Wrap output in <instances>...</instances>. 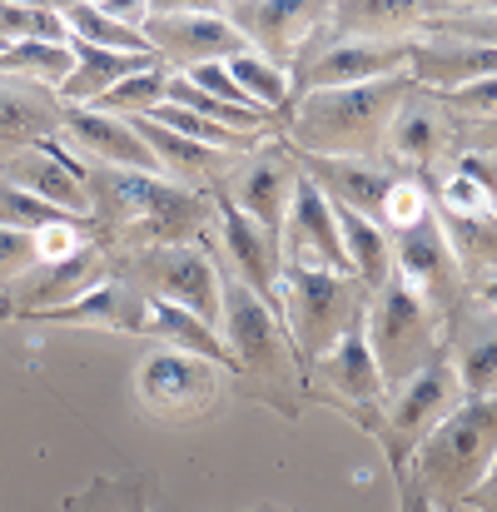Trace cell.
Wrapping results in <instances>:
<instances>
[{
    "mask_svg": "<svg viewBox=\"0 0 497 512\" xmlns=\"http://www.w3.org/2000/svg\"><path fill=\"white\" fill-rule=\"evenodd\" d=\"M458 403H463V388H458V373H453V363H448V353H443L438 363H428L423 373H413L403 388H393V393L383 398V408L368 413L358 428L383 448L388 468L403 473L408 458L418 453V443H423Z\"/></svg>",
    "mask_w": 497,
    "mask_h": 512,
    "instance_id": "obj_8",
    "label": "cell"
},
{
    "mask_svg": "<svg viewBox=\"0 0 497 512\" xmlns=\"http://www.w3.org/2000/svg\"><path fill=\"white\" fill-rule=\"evenodd\" d=\"M368 299H373V294H368L353 274L294 269V264H284V274H279V319H284V334L294 343L299 363L309 368V363L324 358L343 334L363 329Z\"/></svg>",
    "mask_w": 497,
    "mask_h": 512,
    "instance_id": "obj_5",
    "label": "cell"
},
{
    "mask_svg": "<svg viewBox=\"0 0 497 512\" xmlns=\"http://www.w3.org/2000/svg\"><path fill=\"white\" fill-rule=\"evenodd\" d=\"M497 458V398H463L408 458L403 478L438 512H463Z\"/></svg>",
    "mask_w": 497,
    "mask_h": 512,
    "instance_id": "obj_4",
    "label": "cell"
},
{
    "mask_svg": "<svg viewBox=\"0 0 497 512\" xmlns=\"http://www.w3.org/2000/svg\"><path fill=\"white\" fill-rule=\"evenodd\" d=\"M224 70H229V80L239 85V95H244L259 115L279 120V130H284V115L294 110V70H289V65H274V60H264V55H254V50L224 60Z\"/></svg>",
    "mask_w": 497,
    "mask_h": 512,
    "instance_id": "obj_29",
    "label": "cell"
},
{
    "mask_svg": "<svg viewBox=\"0 0 497 512\" xmlns=\"http://www.w3.org/2000/svg\"><path fill=\"white\" fill-rule=\"evenodd\" d=\"M85 189H90V224L100 229L105 254L204 244L214 234V199L160 174L85 165Z\"/></svg>",
    "mask_w": 497,
    "mask_h": 512,
    "instance_id": "obj_1",
    "label": "cell"
},
{
    "mask_svg": "<svg viewBox=\"0 0 497 512\" xmlns=\"http://www.w3.org/2000/svg\"><path fill=\"white\" fill-rule=\"evenodd\" d=\"M165 85H169V70L165 65H150V70L120 80V85H115L110 95H100L90 110H100V115H120V120H145V115H155V110L165 105Z\"/></svg>",
    "mask_w": 497,
    "mask_h": 512,
    "instance_id": "obj_34",
    "label": "cell"
},
{
    "mask_svg": "<svg viewBox=\"0 0 497 512\" xmlns=\"http://www.w3.org/2000/svg\"><path fill=\"white\" fill-rule=\"evenodd\" d=\"M468 299H473L478 309H488V314L497 319V274H493V279H483V284H473V289H468Z\"/></svg>",
    "mask_w": 497,
    "mask_h": 512,
    "instance_id": "obj_42",
    "label": "cell"
},
{
    "mask_svg": "<svg viewBox=\"0 0 497 512\" xmlns=\"http://www.w3.org/2000/svg\"><path fill=\"white\" fill-rule=\"evenodd\" d=\"M453 120H458V115H453ZM458 150H473V155L497 160V120H478V125H463V120H458Z\"/></svg>",
    "mask_w": 497,
    "mask_h": 512,
    "instance_id": "obj_39",
    "label": "cell"
},
{
    "mask_svg": "<svg viewBox=\"0 0 497 512\" xmlns=\"http://www.w3.org/2000/svg\"><path fill=\"white\" fill-rule=\"evenodd\" d=\"M433 5L418 0H343L329 5V35L343 40H403V30H423Z\"/></svg>",
    "mask_w": 497,
    "mask_h": 512,
    "instance_id": "obj_26",
    "label": "cell"
},
{
    "mask_svg": "<svg viewBox=\"0 0 497 512\" xmlns=\"http://www.w3.org/2000/svg\"><path fill=\"white\" fill-rule=\"evenodd\" d=\"M333 219H338V244H343L348 274H353L368 294H378V289L393 279V239H388L373 219H363V214H353V209H338V204H333Z\"/></svg>",
    "mask_w": 497,
    "mask_h": 512,
    "instance_id": "obj_27",
    "label": "cell"
},
{
    "mask_svg": "<svg viewBox=\"0 0 497 512\" xmlns=\"http://www.w3.org/2000/svg\"><path fill=\"white\" fill-rule=\"evenodd\" d=\"M224 20L244 35V45L274 65H299L324 25H329V5L324 0H239V5H219Z\"/></svg>",
    "mask_w": 497,
    "mask_h": 512,
    "instance_id": "obj_11",
    "label": "cell"
},
{
    "mask_svg": "<svg viewBox=\"0 0 497 512\" xmlns=\"http://www.w3.org/2000/svg\"><path fill=\"white\" fill-rule=\"evenodd\" d=\"M70 65H75V45H0V75L40 90H60Z\"/></svg>",
    "mask_w": 497,
    "mask_h": 512,
    "instance_id": "obj_32",
    "label": "cell"
},
{
    "mask_svg": "<svg viewBox=\"0 0 497 512\" xmlns=\"http://www.w3.org/2000/svg\"><path fill=\"white\" fill-rule=\"evenodd\" d=\"M433 214H438V209H433V184H428L423 174H398L393 189H388V199H383L378 229H383L388 239H398V234L428 224Z\"/></svg>",
    "mask_w": 497,
    "mask_h": 512,
    "instance_id": "obj_33",
    "label": "cell"
},
{
    "mask_svg": "<svg viewBox=\"0 0 497 512\" xmlns=\"http://www.w3.org/2000/svg\"><path fill=\"white\" fill-rule=\"evenodd\" d=\"M393 274H398L433 314H443V319L468 299L463 264H458V254H453V244H448L438 214H433L428 224H418V229H408V234L393 239Z\"/></svg>",
    "mask_w": 497,
    "mask_h": 512,
    "instance_id": "obj_15",
    "label": "cell"
},
{
    "mask_svg": "<svg viewBox=\"0 0 497 512\" xmlns=\"http://www.w3.org/2000/svg\"><path fill=\"white\" fill-rule=\"evenodd\" d=\"M60 125H65V105L55 100V90L0 75V155L45 150L60 140Z\"/></svg>",
    "mask_w": 497,
    "mask_h": 512,
    "instance_id": "obj_24",
    "label": "cell"
},
{
    "mask_svg": "<svg viewBox=\"0 0 497 512\" xmlns=\"http://www.w3.org/2000/svg\"><path fill=\"white\" fill-rule=\"evenodd\" d=\"M448 363L458 373L463 398H497V319L488 309H478L473 299H463L448 319Z\"/></svg>",
    "mask_w": 497,
    "mask_h": 512,
    "instance_id": "obj_22",
    "label": "cell"
},
{
    "mask_svg": "<svg viewBox=\"0 0 497 512\" xmlns=\"http://www.w3.org/2000/svg\"><path fill=\"white\" fill-rule=\"evenodd\" d=\"M393 493H398V512H438L418 488H413V483H408V478H403V473H393Z\"/></svg>",
    "mask_w": 497,
    "mask_h": 512,
    "instance_id": "obj_41",
    "label": "cell"
},
{
    "mask_svg": "<svg viewBox=\"0 0 497 512\" xmlns=\"http://www.w3.org/2000/svg\"><path fill=\"white\" fill-rule=\"evenodd\" d=\"M0 174L10 184H20L25 194L55 204L70 219H90V189H85V165L55 140L45 150H20V155H0Z\"/></svg>",
    "mask_w": 497,
    "mask_h": 512,
    "instance_id": "obj_20",
    "label": "cell"
},
{
    "mask_svg": "<svg viewBox=\"0 0 497 512\" xmlns=\"http://www.w3.org/2000/svg\"><path fill=\"white\" fill-rule=\"evenodd\" d=\"M448 115H458L463 125H478V120H497V75L493 80H478V85H463L453 95H433Z\"/></svg>",
    "mask_w": 497,
    "mask_h": 512,
    "instance_id": "obj_37",
    "label": "cell"
},
{
    "mask_svg": "<svg viewBox=\"0 0 497 512\" xmlns=\"http://www.w3.org/2000/svg\"><path fill=\"white\" fill-rule=\"evenodd\" d=\"M110 274L140 289L155 304H174L209 329L224 319V289H219V259L214 244H174V249H135V254H110Z\"/></svg>",
    "mask_w": 497,
    "mask_h": 512,
    "instance_id": "obj_7",
    "label": "cell"
},
{
    "mask_svg": "<svg viewBox=\"0 0 497 512\" xmlns=\"http://www.w3.org/2000/svg\"><path fill=\"white\" fill-rule=\"evenodd\" d=\"M329 35V30H324ZM408 75V40H343L329 35L294 65V100L309 90H348Z\"/></svg>",
    "mask_w": 497,
    "mask_h": 512,
    "instance_id": "obj_13",
    "label": "cell"
},
{
    "mask_svg": "<svg viewBox=\"0 0 497 512\" xmlns=\"http://www.w3.org/2000/svg\"><path fill=\"white\" fill-rule=\"evenodd\" d=\"M150 65H160V60H150V55H115V50H95V45H75V65H70L65 85L55 90V100H60L65 110H90L100 95H110L120 80H130V75H140V70H150Z\"/></svg>",
    "mask_w": 497,
    "mask_h": 512,
    "instance_id": "obj_25",
    "label": "cell"
},
{
    "mask_svg": "<svg viewBox=\"0 0 497 512\" xmlns=\"http://www.w3.org/2000/svg\"><path fill=\"white\" fill-rule=\"evenodd\" d=\"M294 184H299V170H294L289 150H284L279 140H269V145H259V150L229 160V170H224V179H219L214 189H219L244 219H254L264 234L279 239L284 214H289V199H294Z\"/></svg>",
    "mask_w": 497,
    "mask_h": 512,
    "instance_id": "obj_14",
    "label": "cell"
},
{
    "mask_svg": "<svg viewBox=\"0 0 497 512\" xmlns=\"http://www.w3.org/2000/svg\"><path fill=\"white\" fill-rule=\"evenodd\" d=\"M145 339H160V348H179V353H194L204 363H219L229 373V348H224V334L209 329L204 319L174 309V304H155L145 309Z\"/></svg>",
    "mask_w": 497,
    "mask_h": 512,
    "instance_id": "obj_30",
    "label": "cell"
},
{
    "mask_svg": "<svg viewBox=\"0 0 497 512\" xmlns=\"http://www.w3.org/2000/svg\"><path fill=\"white\" fill-rule=\"evenodd\" d=\"M35 269V239L30 234H15V229H0V294L25 279Z\"/></svg>",
    "mask_w": 497,
    "mask_h": 512,
    "instance_id": "obj_38",
    "label": "cell"
},
{
    "mask_svg": "<svg viewBox=\"0 0 497 512\" xmlns=\"http://www.w3.org/2000/svg\"><path fill=\"white\" fill-rule=\"evenodd\" d=\"M145 40L165 70L219 65V60H234L249 50L219 5H155L145 20Z\"/></svg>",
    "mask_w": 497,
    "mask_h": 512,
    "instance_id": "obj_10",
    "label": "cell"
},
{
    "mask_svg": "<svg viewBox=\"0 0 497 512\" xmlns=\"http://www.w3.org/2000/svg\"><path fill=\"white\" fill-rule=\"evenodd\" d=\"M219 289H224L219 334H224V348H229V373L239 378V388L249 398L269 403L284 418H299L304 403H309L304 398V363H299L294 343L284 334V319L264 299H254L224 264H219Z\"/></svg>",
    "mask_w": 497,
    "mask_h": 512,
    "instance_id": "obj_3",
    "label": "cell"
},
{
    "mask_svg": "<svg viewBox=\"0 0 497 512\" xmlns=\"http://www.w3.org/2000/svg\"><path fill=\"white\" fill-rule=\"evenodd\" d=\"M60 20H65L70 45H95V50H115V55H150V60H155L145 30L120 25L100 0H65V5H60Z\"/></svg>",
    "mask_w": 497,
    "mask_h": 512,
    "instance_id": "obj_28",
    "label": "cell"
},
{
    "mask_svg": "<svg viewBox=\"0 0 497 512\" xmlns=\"http://www.w3.org/2000/svg\"><path fill=\"white\" fill-rule=\"evenodd\" d=\"M65 512H150L145 503V478L140 473H115V478H90Z\"/></svg>",
    "mask_w": 497,
    "mask_h": 512,
    "instance_id": "obj_35",
    "label": "cell"
},
{
    "mask_svg": "<svg viewBox=\"0 0 497 512\" xmlns=\"http://www.w3.org/2000/svg\"><path fill=\"white\" fill-rule=\"evenodd\" d=\"M0 45H70L60 5L45 0H0Z\"/></svg>",
    "mask_w": 497,
    "mask_h": 512,
    "instance_id": "obj_31",
    "label": "cell"
},
{
    "mask_svg": "<svg viewBox=\"0 0 497 512\" xmlns=\"http://www.w3.org/2000/svg\"><path fill=\"white\" fill-rule=\"evenodd\" d=\"M363 339L373 348V363L383 373V388H403L413 373H423L428 363H438L448 353L443 334V314H433L398 274L368 299L363 314Z\"/></svg>",
    "mask_w": 497,
    "mask_h": 512,
    "instance_id": "obj_6",
    "label": "cell"
},
{
    "mask_svg": "<svg viewBox=\"0 0 497 512\" xmlns=\"http://www.w3.org/2000/svg\"><path fill=\"white\" fill-rule=\"evenodd\" d=\"M60 145H65L80 165L160 174L155 155H150V145H145V140L135 135V125H130V120H120V115H100V110H65Z\"/></svg>",
    "mask_w": 497,
    "mask_h": 512,
    "instance_id": "obj_19",
    "label": "cell"
},
{
    "mask_svg": "<svg viewBox=\"0 0 497 512\" xmlns=\"http://www.w3.org/2000/svg\"><path fill=\"white\" fill-rule=\"evenodd\" d=\"M145 309H150V299L140 289H130L125 279L105 274L80 299H70L60 309H45V314H30L25 324H55V329L75 324V329H110V334H140L145 339Z\"/></svg>",
    "mask_w": 497,
    "mask_h": 512,
    "instance_id": "obj_23",
    "label": "cell"
},
{
    "mask_svg": "<svg viewBox=\"0 0 497 512\" xmlns=\"http://www.w3.org/2000/svg\"><path fill=\"white\" fill-rule=\"evenodd\" d=\"M135 398L155 423H199L224 398V368L179 348H150L135 363Z\"/></svg>",
    "mask_w": 497,
    "mask_h": 512,
    "instance_id": "obj_9",
    "label": "cell"
},
{
    "mask_svg": "<svg viewBox=\"0 0 497 512\" xmlns=\"http://www.w3.org/2000/svg\"><path fill=\"white\" fill-rule=\"evenodd\" d=\"M214 199V234H219V264L254 294L264 299L274 314H279V274H284V259H279V239L264 234L254 219H244L219 189H209Z\"/></svg>",
    "mask_w": 497,
    "mask_h": 512,
    "instance_id": "obj_16",
    "label": "cell"
},
{
    "mask_svg": "<svg viewBox=\"0 0 497 512\" xmlns=\"http://www.w3.org/2000/svg\"><path fill=\"white\" fill-rule=\"evenodd\" d=\"M453 150H458V120L428 90H413L398 105L388 135H383V165L398 174H423L428 179V170Z\"/></svg>",
    "mask_w": 497,
    "mask_h": 512,
    "instance_id": "obj_17",
    "label": "cell"
},
{
    "mask_svg": "<svg viewBox=\"0 0 497 512\" xmlns=\"http://www.w3.org/2000/svg\"><path fill=\"white\" fill-rule=\"evenodd\" d=\"M497 75V50L473 45V40H448V35H428V40H408V80L428 95H453L463 85L493 80Z\"/></svg>",
    "mask_w": 497,
    "mask_h": 512,
    "instance_id": "obj_21",
    "label": "cell"
},
{
    "mask_svg": "<svg viewBox=\"0 0 497 512\" xmlns=\"http://www.w3.org/2000/svg\"><path fill=\"white\" fill-rule=\"evenodd\" d=\"M304 398L338 408L348 423H363L368 413L383 408L388 388H383V373H378V363H373V348L363 339V329L343 334L324 358H314V363L304 368Z\"/></svg>",
    "mask_w": 497,
    "mask_h": 512,
    "instance_id": "obj_12",
    "label": "cell"
},
{
    "mask_svg": "<svg viewBox=\"0 0 497 512\" xmlns=\"http://www.w3.org/2000/svg\"><path fill=\"white\" fill-rule=\"evenodd\" d=\"M413 90L418 85L408 75L348 90H309L284 115V145L324 160H383V135Z\"/></svg>",
    "mask_w": 497,
    "mask_h": 512,
    "instance_id": "obj_2",
    "label": "cell"
},
{
    "mask_svg": "<svg viewBox=\"0 0 497 512\" xmlns=\"http://www.w3.org/2000/svg\"><path fill=\"white\" fill-rule=\"evenodd\" d=\"M463 512H497V458H493V468L483 473V483L468 493V508Z\"/></svg>",
    "mask_w": 497,
    "mask_h": 512,
    "instance_id": "obj_40",
    "label": "cell"
},
{
    "mask_svg": "<svg viewBox=\"0 0 497 512\" xmlns=\"http://www.w3.org/2000/svg\"><path fill=\"white\" fill-rule=\"evenodd\" d=\"M0 319H10V309H5V299H0Z\"/></svg>",
    "mask_w": 497,
    "mask_h": 512,
    "instance_id": "obj_43",
    "label": "cell"
},
{
    "mask_svg": "<svg viewBox=\"0 0 497 512\" xmlns=\"http://www.w3.org/2000/svg\"><path fill=\"white\" fill-rule=\"evenodd\" d=\"M279 259L294 269H329V274H348L343 264V244H338V219L333 204L299 174L284 229H279Z\"/></svg>",
    "mask_w": 497,
    "mask_h": 512,
    "instance_id": "obj_18",
    "label": "cell"
},
{
    "mask_svg": "<svg viewBox=\"0 0 497 512\" xmlns=\"http://www.w3.org/2000/svg\"><path fill=\"white\" fill-rule=\"evenodd\" d=\"M55 219H70V214H60L55 204H45V199H35V194H25L20 184H10V179L0 174V229L35 234V229H45V224H55Z\"/></svg>",
    "mask_w": 497,
    "mask_h": 512,
    "instance_id": "obj_36",
    "label": "cell"
}]
</instances>
